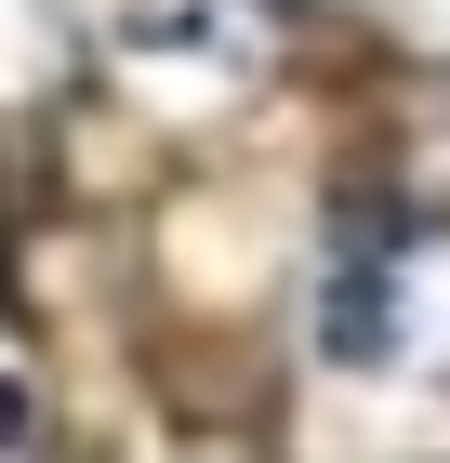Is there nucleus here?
Returning <instances> with one entry per match:
<instances>
[{"mask_svg": "<svg viewBox=\"0 0 450 463\" xmlns=\"http://www.w3.org/2000/svg\"><path fill=\"white\" fill-rule=\"evenodd\" d=\"M0 437H14V397H0Z\"/></svg>", "mask_w": 450, "mask_h": 463, "instance_id": "obj_1", "label": "nucleus"}]
</instances>
